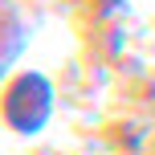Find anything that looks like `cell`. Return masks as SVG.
<instances>
[{
    "label": "cell",
    "mask_w": 155,
    "mask_h": 155,
    "mask_svg": "<svg viewBox=\"0 0 155 155\" xmlns=\"http://www.w3.org/2000/svg\"><path fill=\"white\" fill-rule=\"evenodd\" d=\"M49 110H53V90H49L45 78L29 74V78H21V82L12 86V94H8V123H12L16 131H37V127H45Z\"/></svg>",
    "instance_id": "6da1fadb"
}]
</instances>
